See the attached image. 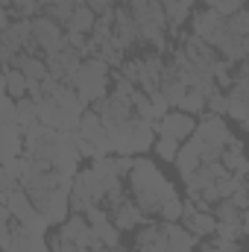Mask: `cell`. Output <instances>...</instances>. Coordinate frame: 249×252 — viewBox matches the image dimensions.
I'll use <instances>...</instances> for the list:
<instances>
[{
    "label": "cell",
    "instance_id": "obj_29",
    "mask_svg": "<svg viewBox=\"0 0 249 252\" xmlns=\"http://www.w3.org/2000/svg\"><path fill=\"white\" fill-rule=\"evenodd\" d=\"M182 217H185V199H179V196L167 199L161 205V211H158V220L161 223H179Z\"/></svg>",
    "mask_w": 249,
    "mask_h": 252
},
{
    "label": "cell",
    "instance_id": "obj_27",
    "mask_svg": "<svg viewBox=\"0 0 249 252\" xmlns=\"http://www.w3.org/2000/svg\"><path fill=\"white\" fill-rule=\"evenodd\" d=\"M94 229V235H97V241H100V247H121V229L115 226V220H106V223H97V226H91Z\"/></svg>",
    "mask_w": 249,
    "mask_h": 252
},
{
    "label": "cell",
    "instance_id": "obj_28",
    "mask_svg": "<svg viewBox=\"0 0 249 252\" xmlns=\"http://www.w3.org/2000/svg\"><path fill=\"white\" fill-rule=\"evenodd\" d=\"M179 109L187 112V115H193V118H196V115L202 118V115L208 112V100H205V94H202L199 88H187V94H185V100H182Z\"/></svg>",
    "mask_w": 249,
    "mask_h": 252
},
{
    "label": "cell",
    "instance_id": "obj_10",
    "mask_svg": "<svg viewBox=\"0 0 249 252\" xmlns=\"http://www.w3.org/2000/svg\"><path fill=\"white\" fill-rule=\"evenodd\" d=\"M190 32H193L196 38L208 41V44L217 50L220 38L229 32V18H223V15H220L217 9H211V6H202V9H196L193 18H190Z\"/></svg>",
    "mask_w": 249,
    "mask_h": 252
},
{
    "label": "cell",
    "instance_id": "obj_14",
    "mask_svg": "<svg viewBox=\"0 0 249 252\" xmlns=\"http://www.w3.org/2000/svg\"><path fill=\"white\" fill-rule=\"evenodd\" d=\"M153 129H156V135H170V138H176V141H187V138L196 132V121H193V115L176 109V112H167L161 121H156Z\"/></svg>",
    "mask_w": 249,
    "mask_h": 252
},
{
    "label": "cell",
    "instance_id": "obj_2",
    "mask_svg": "<svg viewBox=\"0 0 249 252\" xmlns=\"http://www.w3.org/2000/svg\"><path fill=\"white\" fill-rule=\"evenodd\" d=\"M129 193H132V199L147 214H158L167 199L179 196L176 193V185L147 156H135V164H132V173H129Z\"/></svg>",
    "mask_w": 249,
    "mask_h": 252
},
{
    "label": "cell",
    "instance_id": "obj_30",
    "mask_svg": "<svg viewBox=\"0 0 249 252\" xmlns=\"http://www.w3.org/2000/svg\"><path fill=\"white\" fill-rule=\"evenodd\" d=\"M132 106H135V115H138V118L156 124V112H153V97H150V94H144V91L138 88V91L132 94Z\"/></svg>",
    "mask_w": 249,
    "mask_h": 252
},
{
    "label": "cell",
    "instance_id": "obj_5",
    "mask_svg": "<svg viewBox=\"0 0 249 252\" xmlns=\"http://www.w3.org/2000/svg\"><path fill=\"white\" fill-rule=\"evenodd\" d=\"M193 135L202 141V158H205V164H208V161H220V158H223V150H226L229 141H232V129L226 124V118L211 115V112H205V115L196 121V132H193Z\"/></svg>",
    "mask_w": 249,
    "mask_h": 252
},
{
    "label": "cell",
    "instance_id": "obj_33",
    "mask_svg": "<svg viewBox=\"0 0 249 252\" xmlns=\"http://www.w3.org/2000/svg\"><path fill=\"white\" fill-rule=\"evenodd\" d=\"M3 6H12L18 12V18H35V15H41V3L38 0H3Z\"/></svg>",
    "mask_w": 249,
    "mask_h": 252
},
{
    "label": "cell",
    "instance_id": "obj_26",
    "mask_svg": "<svg viewBox=\"0 0 249 252\" xmlns=\"http://www.w3.org/2000/svg\"><path fill=\"white\" fill-rule=\"evenodd\" d=\"M79 3H82V0H53V3H50V6L44 9V15H50L53 21H59L62 27H67Z\"/></svg>",
    "mask_w": 249,
    "mask_h": 252
},
{
    "label": "cell",
    "instance_id": "obj_40",
    "mask_svg": "<svg viewBox=\"0 0 249 252\" xmlns=\"http://www.w3.org/2000/svg\"><path fill=\"white\" fill-rule=\"evenodd\" d=\"M241 223H244V235H249V208L241 214Z\"/></svg>",
    "mask_w": 249,
    "mask_h": 252
},
{
    "label": "cell",
    "instance_id": "obj_12",
    "mask_svg": "<svg viewBox=\"0 0 249 252\" xmlns=\"http://www.w3.org/2000/svg\"><path fill=\"white\" fill-rule=\"evenodd\" d=\"M3 35V47L15 50V53H35V35H32V18H15L9 27L0 30Z\"/></svg>",
    "mask_w": 249,
    "mask_h": 252
},
{
    "label": "cell",
    "instance_id": "obj_4",
    "mask_svg": "<svg viewBox=\"0 0 249 252\" xmlns=\"http://www.w3.org/2000/svg\"><path fill=\"white\" fill-rule=\"evenodd\" d=\"M109 82H112V67L100 56H85L67 85H73L79 100L88 106V103H100L103 97H109Z\"/></svg>",
    "mask_w": 249,
    "mask_h": 252
},
{
    "label": "cell",
    "instance_id": "obj_36",
    "mask_svg": "<svg viewBox=\"0 0 249 252\" xmlns=\"http://www.w3.org/2000/svg\"><path fill=\"white\" fill-rule=\"evenodd\" d=\"M244 6H249V0H214V6L211 9H217L223 18H232L235 12H241Z\"/></svg>",
    "mask_w": 249,
    "mask_h": 252
},
{
    "label": "cell",
    "instance_id": "obj_22",
    "mask_svg": "<svg viewBox=\"0 0 249 252\" xmlns=\"http://www.w3.org/2000/svg\"><path fill=\"white\" fill-rule=\"evenodd\" d=\"M220 161L226 164V170H229V173L241 176V173H244V167L249 164V158H247V147H244V141L232 135V141H229V147L223 150V158H220Z\"/></svg>",
    "mask_w": 249,
    "mask_h": 252
},
{
    "label": "cell",
    "instance_id": "obj_13",
    "mask_svg": "<svg viewBox=\"0 0 249 252\" xmlns=\"http://www.w3.org/2000/svg\"><path fill=\"white\" fill-rule=\"evenodd\" d=\"M56 235L64 238V241H73V244L85 247V250H97V247H100V241H97V235H94L88 217H85V214H76V211L64 220L62 226H56Z\"/></svg>",
    "mask_w": 249,
    "mask_h": 252
},
{
    "label": "cell",
    "instance_id": "obj_15",
    "mask_svg": "<svg viewBox=\"0 0 249 252\" xmlns=\"http://www.w3.org/2000/svg\"><path fill=\"white\" fill-rule=\"evenodd\" d=\"M132 250L135 252H167V226L158 220H150L147 226H141L135 232V241H132Z\"/></svg>",
    "mask_w": 249,
    "mask_h": 252
},
{
    "label": "cell",
    "instance_id": "obj_20",
    "mask_svg": "<svg viewBox=\"0 0 249 252\" xmlns=\"http://www.w3.org/2000/svg\"><path fill=\"white\" fill-rule=\"evenodd\" d=\"M182 223H185L187 232L196 235L199 241H202V238H214V232H217V217H214V211H193V214L185 217Z\"/></svg>",
    "mask_w": 249,
    "mask_h": 252
},
{
    "label": "cell",
    "instance_id": "obj_16",
    "mask_svg": "<svg viewBox=\"0 0 249 252\" xmlns=\"http://www.w3.org/2000/svg\"><path fill=\"white\" fill-rule=\"evenodd\" d=\"M161 6H164V15H167V30H170V35L182 41V35H185L182 27L193 18L196 0H161Z\"/></svg>",
    "mask_w": 249,
    "mask_h": 252
},
{
    "label": "cell",
    "instance_id": "obj_1",
    "mask_svg": "<svg viewBox=\"0 0 249 252\" xmlns=\"http://www.w3.org/2000/svg\"><path fill=\"white\" fill-rule=\"evenodd\" d=\"M121 182V173H118V164H115V156L109 158H97L91 161L88 167H82L73 179V190H70V211L76 214H85L91 205H103L109 190H115Z\"/></svg>",
    "mask_w": 249,
    "mask_h": 252
},
{
    "label": "cell",
    "instance_id": "obj_34",
    "mask_svg": "<svg viewBox=\"0 0 249 252\" xmlns=\"http://www.w3.org/2000/svg\"><path fill=\"white\" fill-rule=\"evenodd\" d=\"M229 30H232L235 35L247 38V35H249V6H244L241 12H235V15L229 18Z\"/></svg>",
    "mask_w": 249,
    "mask_h": 252
},
{
    "label": "cell",
    "instance_id": "obj_37",
    "mask_svg": "<svg viewBox=\"0 0 249 252\" xmlns=\"http://www.w3.org/2000/svg\"><path fill=\"white\" fill-rule=\"evenodd\" d=\"M50 252H91V250H85V247H79L73 241H64L59 235H53L50 238Z\"/></svg>",
    "mask_w": 249,
    "mask_h": 252
},
{
    "label": "cell",
    "instance_id": "obj_31",
    "mask_svg": "<svg viewBox=\"0 0 249 252\" xmlns=\"http://www.w3.org/2000/svg\"><path fill=\"white\" fill-rule=\"evenodd\" d=\"M241 208L232 202V199H220L217 205H214V217L217 220H223V223H241Z\"/></svg>",
    "mask_w": 249,
    "mask_h": 252
},
{
    "label": "cell",
    "instance_id": "obj_23",
    "mask_svg": "<svg viewBox=\"0 0 249 252\" xmlns=\"http://www.w3.org/2000/svg\"><path fill=\"white\" fill-rule=\"evenodd\" d=\"M3 91H6V97H12V100H24V97H30V82H27L24 70H18V67H6V70H3Z\"/></svg>",
    "mask_w": 249,
    "mask_h": 252
},
{
    "label": "cell",
    "instance_id": "obj_21",
    "mask_svg": "<svg viewBox=\"0 0 249 252\" xmlns=\"http://www.w3.org/2000/svg\"><path fill=\"white\" fill-rule=\"evenodd\" d=\"M167 226V252H193L199 244V238L196 235H190L185 226H179V223H164Z\"/></svg>",
    "mask_w": 249,
    "mask_h": 252
},
{
    "label": "cell",
    "instance_id": "obj_9",
    "mask_svg": "<svg viewBox=\"0 0 249 252\" xmlns=\"http://www.w3.org/2000/svg\"><path fill=\"white\" fill-rule=\"evenodd\" d=\"M32 35H35V47L44 56H56L67 47V30L44 12L32 18Z\"/></svg>",
    "mask_w": 249,
    "mask_h": 252
},
{
    "label": "cell",
    "instance_id": "obj_18",
    "mask_svg": "<svg viewBox=\"0 0 249 252\" xmlns=\"http://www.w3.org/2000/svg\"><path fill=\"white\" fill-rule=\"evenodd\" d=\"M202 164H205V158H202V141H199L196 135H190L185 144H182L179 156H176V167H179L182 182H185L187 176H193Z\"/></svg>",
    "mask_w": 249,
    "mask_h": 252
},
{
    "label": "cell",
    "instance_id": "obj_25",
    "mask_svg": "<svg viewBox=\"0 0 249 252\" xmlns=\"http://www.w3.org/2000/svg\"><path fill=\"white\" fill-rule=\"evenodd\" d=\"M153 150H156V156H158L164 164H176V156H179V150H182V141H176V138H170V135H158L156 144H153Z\"/></svg>",
    "mask_w": 249,
    "mask_h": 252
},
{
    "label": "cell",
    "instance_id": "obj_7",
    "mask_svg": "<svg viewBox=\"0 0 249 252\" xmlns=\"http://www.w3.org/2000/svg\"><path fill=\"white\" fill-rule=\"evenodd\" d=\"M0 202L12 211V217L18 220V226H24V229H27V232H32V235H47V229H50L47 217L32 205L30 193L21 188V185H18L15 190H3Z\"/></svg>",
    "mask_w": 249,
    "mask_h": 252
},
{
    "label": "cell",
    "instance_id": "obj_17",
    "mask_svg": "<svg viewBox=\"0 0 249 252\" xmlns=\"http://www.w3.org/2000/svg\"><path fill=\"white\" fill-rule=\"evenodd\" d=\"M112 220H115V226H118L121 232H138L141 226L150 223V214L129 196L126 202H121V205L112 211Z\"/></svg>",
    "mask_w": 249,
    "mask_h": 252
},
{
    "label": "cell",
    "instance_id": "obj_35",
    "mask_svg": "<svg viewBox=\"0 0 249 252\" xmlns=\"http://www.w3.org/2000/svg\"><path fill=\"white\" fill-rule=\"evenodd\" d=\"M241 235H244V223H223V220H217L214 238H220V241H241Z\"/></svg>",
    "mask_w": 249,
    "mask_h": 252
},
{
    "label": "cell",
    "instance_id": "obj_32",
    "mask_svg": "<svg viewBox=\"0 0 249 252\" xmlns=\"http://www.w3.org/2000/svg\"><path fill=\"white\" fill-rule=\"evenodd\" d=\"M208 112L211 115H220V118H226V112H229V91H223V88H214L208 97Z\"/></svg>",
    "mask_w": 249,
    "mask_h": 252
},
{
    "label": "cell",
    "instance_id": "obj_42",
    "mask_svg": "<svg viewBox=\"0 0 249 252\" xmlns=\"http://www.w3.org/2000/svg\"><path fill=\"white\" fill-rule=\"evenodd\" d=\"M247 129H249V124H247Z\"/></svg>",
    "mask_w": 249,
    "mask_h": 252
},
{
    "label": "cell",
    "instance_id": "obj_39",
    "mask_svg": "<svg viewBox=\"0 0 249 252\" xmlns=\"http://www.w3.org/2000/svg\"><path fill=\"white\" fill-rule=\"evenodd\" d=\"M196 250H199V252H220V250H217V244H214L211 238H208V244H199Z\"/></svg>",
    "mask_w": 249,
    "mask_h": 252
},
{
    "label": "cell",
    "instance_id": "obj_8",
    "mask_svg": "<svg viewBox=\"0 0 249 252\" xmlns=\"http://www.w3.org/2000/svg\"><path fill=\"white\" fill-rule=\"evenodd\" d=\"M0 129H3V164H12L24 156V126L18 121V103L6 94L0 103Z\"/></svg>",
    "mask_w": 249,
    "mask_h": 252
},
{
    "label": "cell",
    "instance_id": "obj_3",
    "mask_svg": "<svg viewBox=\"0 0 249 252\" xmlns=\"http://www.w3.org/2000/svg\"><path fill=\"white\" fill-rule=\"evenodd\" d=\"M106 132H109V147L115 156H147V150H153L156 144V129L150 121L132 115L124 121H106Z\"/></svg>",
    "mask_w": 249,
    "mask_h": 252
},
{
    "label": "cell",
    "instance_id": "obj_38",
    "mask_svg": "<svg viewBox=\"0 0 249 252\" xmlns=\"http://www.w3.org/2000/svg\"><path fill=\"white\" fill-rule=\"evenodd\" d=\"M85 6H91L97 15H106V12H112L118 6V0H85Z\"/></svg>",
    "mask_w": 249,
    "mask_h": 252
},
{
    "label": "cell",
    "instance_id": "obj_41",
    "mask_svg": "<svg viewBox=\"0 0 249 252\" xmlns=\"http://www.w3.org/2000/svg\"><path fill=\"white\" fill-rule=\"evenodd\" d=\"M244 50H247V56H249V35L244 38Z\"/></svg>",
    "mask_w": 249,
    "mask_h": 252
},
{
    "label": "cell",
    "instance_id": "obj_19",
    "mask_svg": "<svg viewBox=\"0 0 249 252\" xmlns=\"http://www.w3.org/2000/svg\"><path fill=\"white\" fill-rule=\"evenodd\" d=\"M112 30H115V38L124 44L126 50L141 41V30H138V24L132 18L129 6H115V24H112Z\"/></svg>",
    "mask_w": 249,
    "mask_h": 252
},
{
    "label": "cell",
    "instance_id": "obj_24",
    "mask_svg": "<svg viewBox=\"0 0 249 252\" xmlns=\"http://www.w3.org/2000/svg\"><path fill=\"white\" fill-rule=\"evenodd\" d=\"M97 12L91 9V6H85V0L76 6V12H73V18H70V24L64 27V30H79V32H85V35H91V30L97 27Z\"/></svg>",
    "mask_w": 249,
    "mask_h": 252
},
{
    "label": "cell",
    "instance_id": "obj_6",
    "mask_svg": "<svg viewBox=\"0 0 249 252\" xmlns=\"http://www.w3.org/2000/svg\"><path fill=\"white\" fill-rule=\"evenodd\" d=\"M0 217H3V226H0L3 252H50V241L44 235H32L24 226H18V220L6 205L0 208Z\"/></svg>",
    "mask_w": 249,
    "mask_h": 252
},
{
    "label": "cell",
    "instance_id": "obj_11",
    "mask_svg": "<svg viewBox=\"0 0 249 252\" xmlns=\"http://www.w3.org/2000/svg\"><path fill=\"white\" fill-rule=\"evenodd\" d=\"M164 70H167L164 53L150 50V53L138 56V88H141L144 94L161 91V76H164Z\"/></svg>",
    "mask_w": 249,
    "mask_h": 252
}]
</instances>
